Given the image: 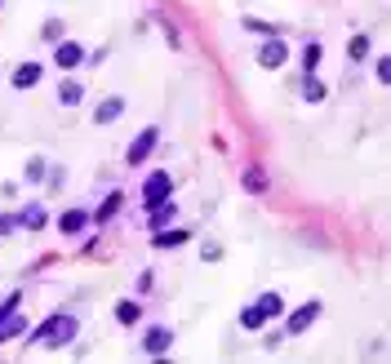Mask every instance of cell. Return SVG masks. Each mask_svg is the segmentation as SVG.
<instances>
[{
	"instance_id": "cell-11",
	"label": "cell",
	"mask_w": 391,
	"mask_h": 364,
	"mask_svg": "<svg viewBox=\"0 0 391 364\" xmlns=\"http://www.w3.org/2000/svg\"><path fill=\"white\" fill-rule=\"evenodd\" d=\"M121 111H125V98L116 93V98H107V103H98V107H94V125H111Z\"/></svg>"
},
{
	"instance_id": "cell-1",
	"label": "cell",
	"mask_w": 391,
	"mask_h": 364,
	"mask_svg": "<svg viewBox=\"0 0 391 364\" xmlns=\"http://www.w3.org/2000/svg\"><path fill=\"white\" fill-rule=\"evenodd\" d=\"M80 334V320L72 316V311H62V316H49L40 329H31V346H67V342H76Z\"/></svg>"
},
{
	"instance_id": "cell-22",
	"label": "cell",
	"mask_w": 391,
	"mask_h": 364,
	"mask_svg": "<svg viewBox=\"0 0 391 364\" xmlns=\"http://www.w3.org/2000/svg\"><path fill=\"white\" fill-rule=\"evenodd\" d=\"M351 58H356V62L369 58V36H356V40H351Z\"/></svg>"
},
{
	"instance_id": "cell-15",
	"label": "cell",
	"mask_w": 391,
	"mask_h": 364,
	"mask_svg": "<svg viewBox=\"0 0 391 364\" xmlns=\"http://www.w3.org/2000/svg\"><path fill=\"white\" fill-rule=\"evenodd\" d=\"M18 227H27V231H40V227H45V209H40V205H27V209L18 213Z\"/></svg>"
},
{
	"instance_id": "cell-24",
	"label": "cell",
	"mask_w": 391,
	"mask_h": 364,
	"mask_svg": "<svg viewBox=\"0 0 391 364\" xmlns=\"http://www.w3.org/2000/svg\"><path fill=\"white\" fill-rule=\"evenodd\" d=\"M373 72H378V85H387V80H391V62H387V54L378 58V67H373Z\"/></svg>"
},
{
	"instance_id": "cell-13",
	"label": "cell",
	"mask_w": 391,
	"mask_h": 364,
	"mask_svg": "<svg viewBox=\"0 0 391 364\" xmlns=\"http://www.w3.org/2000/svg\"><path fill=\"white\" fill-rule=\"evenodd\" d=\"M58 103L62 107H80L84 103V89L76 85V80H62V85H58Z\"/></svg>"
},
{
	"instance_id": "cell-9",
	"label": "cell",
	"mask_w": 391,
	"mask_h": 364,
	"mask_svg": "<svg viewBox=\"0 0 391 364\" xmlns=\"http://www.w3.org/2000/svg\"><path fill=\"white\" fill-rule=\"evenodd\" d=\"M89 222H94V218H89V209H67L62 218H58V231H62V236H80V231L89 227Z\"/></svg>"
},
{
	"instance_id": "cell-23",
	"label": "cell",
	"mask_w": 391,
	"mask_h": 364,
	"mask_svg": "<svg viewBox=\"0 0 391 364\" xmlns=\"http://www.w3.org/2000/svg\"><path fill=\"white\" fill-rule=\"evenodd\" d=\"M27 178H31V182H40V178H45V160H40V156H31V160H27Z\"/></svg>"
},
{
	"instance_id": "cell-2",
	"label": "cell",
	"mask_w": 391,
	"mask_h": 364,
	"mask_svg": "<svg viewBox=\"0 0 391 364\" xmlns=\"http://www.w3.org/2000/svg\"><path fill=\"white\" fill-rule=\"evenodd\" d=\"M156 142H160V129H156V125H147L143 134L129 142V152H125V164H143L151 152H156Z\"/></svg>"
},
{
	"instance_id": "cell-17",
	"label": "cell",
	"mask_w": 391,
	"mask_h": 364,
	"mask_svg": "<svg viewBox=\"0 0 391 364\" xmlns=\"http://www.w3.org/2000/svg\"><path fill=\"white\" fill-rule=\"evenodd\" d=\"M302 98H307V103H325V98H329V89L320 85L316 76H302Z\"/></svg>"
},
{
	"instance_id": "cell-12",
	"label": "cell",
	"mask_w": 391,
	"mask_h": 364,
	"mask_svg": "<svg viewBox=\"0 0 391 364\" xmlns=\"http://www.w3.org/2000/svg\"><path fill=\"white\" fill-rule=\"evenodd\" d=\"M18 334H27V316H18V311H9V316L0 320V342H13Z\"/></svg>"
},
{
	"instance_id": "cell-7",
	"label": "cell",
	"mask_w": 391,
	"mask_h": 364,
	"mask_svg": "<svg viewBox=\"0 0 391 364\" xmlns=\"http://www.w3.org/2000/svg\"><path fill=\"white\" fill-rule=\"evenodd\" d=\"M169 346H174V329H165V324L147 329V338H143V351H147V356H165Z\"/></svg>"
},
{
	"instance_id": "cell-14",
	"label": "cell",
	"mask_w": 391,
	"mask_h": 364,
	"mask_svg": "<svg viewBox=\"0 0 391 364\" xmlns=\"http://www.w3.org/2000/svg\"><path fill=\"white\" fill-rule=\"evenodd\" d=\"M116 320H121V324H138L143 320V307L133 302V297H125V302H116Z\"/></svg>"
},
{
	"instance_id": "cell-10",
	"label": "cell",
	"mask_w": 391,
	"mask_h": 364,
	"mask_svg": "<svg viewBox=\"0 0 391 364\" xmlns=\"http://www.w3.org/2000/svg\"><path fill=\"white\" fill-rule=\"evenodd\" d=\"M187 236H192V231H182V227H156V236H151V244H156V249H178V244H187Z\"/></svg>"
},
{
	"instance_id": "cell-5",
	"label": "cell",
	"mask_w": 391,
	"mask_h": 364,
	"mask_svg": "<svg viewBox=\"0 0 391 364\" xmlns=\"http://www.w3.org/2000/svg\"><path fill=\"white\" fill-rule=\"evenodd\" d=\"M320 320V302H307V307H298L294 316H289V324H285V334L289 338H298V334H307V329Z\"/></svg>"
},
{
	"instance_id": "cell-3",
	"label": "cell",
	"mask_w": 391,
	"mask_h": 364,
	"mask_svg": "<svg viewBox=\"0 0 391 364\" xmlns=\"http://www.w3.org/2000/svg\"><path fill=\"white\" fill-rule=\"evenodd\" d=\"M169 191H174V178L165 169H156L147 182H143V205H156V200H169Z\"/></svg>"
},
{
	"instance_id": "cell-19",
	"label": "cell",
	"mask_w": 391,
	"mask_h": 364,
	"mask_svg": "<svg viewBox=\"0 0 391 364\" xmlns=\"http://www.w3.org/2000/svg\"><path fill=\"white\" fill-rule=\"evenodd\" d=\"M121 200H125V195H121V191H111V195H107V200H103V209H98V213H89V218H94V222H107V218H111V213H116V209H121Z\"/></svg>"
},
{
	"instance_id": "cell-25",
	"label": "cell",
	"mask_w": 391,
	"mask_h": 364,
	"mask_svg": "<svg viewBox=\"0 0 391 364\" xmlns=\"http://www.w3.org/2000/svg\"><path fill=\"white\" fill-rule=\"evenodd\" d=\"M45 40H62V23H49L45 27Z\"/></svg>"
},
{
	"instance_id": "cell-8",
	"label": "cell",
	"mask_w": 391,
	"mask_h": 364,
	"mask_svg": "<svg viewBox=\"0 0 391 364\" xmlns=\"http://www.w3.org/2000/svg\"><path fill=\"white\" fill-rule=\"evenodd\" d=\"M9 80H13V89H31V85H40V62H18V67L9 72Z\"/></svg>"
},
{
	"instance_id": "cell-20",
	"label": "cell",
	"mask_w": 391,
	"mask_h": 364,
	"mask_svg": "<svg viewBox=\"0 0 391 364\" xmlns=\"http://www.w3.org/2000/svg\"><path fill=\"white\" fill-rule=\"evenodd\" d=\"M245 191H267V174L253 164V169H245Z\"/></svg>"
},
{
	"instance_id": "cell-26",
	"label": "cell",
	"mask_w": 391,
	"mask_h": 364,
	"mask_svg": "<svg viewBox=\"0 0 391 364\" xmlns=\"http://www.w3.org/2000/svg\"><path fill=\"white\" fill-rule=\"evenodd\" d=\"M13 227H18V218H0V236H9Z\"/></svg>"
},
{
	"instance_id": "cell-4",
	"label": "cell",
	"mask_w": 391,
	"mask_h": 364,
	"mask_svg": "<svg viewBox=\"0 0 391 364\" xmlns=\"http://www.w3.org/2000/svg\"><path fill=\"white\" fill-rule=\"evenodd\" d=\"M54 62L62 72H76L80 62H89V54H84V45H76V40H58V49H54Z\"/></svg>"
},
{
	"instance_id": "cell-6",
	"label": "cell",
	"mask_w": 391,
	"mask_h": 364,
	"mask_svg": "<svg viewBox=\"0 0 391 364\" xmlns=\"http://www.w3.org/2000/svg\"><path fill=\"white\" fill-rule=\"evenodd\" d=\"M285 58H289V49H285V40H280V36H267V45L258 49V67H267V72H276V67H285Z\"/></svg>"
},
{
	"instance_id": "cell-18",
	"label": "cell",
	"mask_w": 391,
	"mask_h": 364,
	"mask_svg": "<svg viewBox=\"0 0 391 364\" xmlns=\"http://www.w3.org/2000/svg\"><path fill=\"white\" fill-rule=\"evenodd\" d=\"M320 67V40H307V49H302V76H316Z\"/></svg>"
},
{
	"instance_id": "cell-21",
	"label": "cell",
	"mask_w": 391,
	"mask_h": 364,
	"mask_svg": "<svg viewBox=\"0 0 391 364\" xmlns=\"http://www.w3.org/2000/svg\"><path fill=\"white\" fill-rule=\"evenodd\" d=\"M245 27H249V31H263V36H280L276 23H263V18H245Z\"/></svg>"
},
{
	"instance_id": "cell-16",
	"label": "cell",
	"mask_w": 391,
	"mask_h": 364,
	"mask_svg": "<svg viewBox=\"0 0 391 364\" xmlns=\"http://www.w3.org/2000/svg\"><path fill=\"white\" fill-rule=\"evenodd\" d=\"M267 320H271V316H267V311H263L258 302H253V307H245V311H241V329H263Z\"/></svg>"
}]
</instances>
